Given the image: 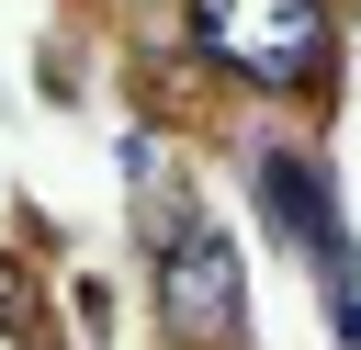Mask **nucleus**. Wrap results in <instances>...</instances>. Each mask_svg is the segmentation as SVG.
<instances>
[{
    "label": "nucleus",
    "mask_w": 361,
    "mask_h": 350,
    "mask_svg": "<svg viewBox=\"0 0 361 350\" xmlns=\"http://www.w3.org/2000/svg\"><path fill=\"white\" fill-rule=\"evenodd\" d=\"M192 45L226 56L248 90H316L327 79V0H192Z\"/></svg>",
    "instance_id": "1"
},
{
    "label": "nucleus",
    "mask_w": 361,
    "mask_h": 350,
    "mask_svg": "<svg viewBox=\"0 0 361 350\" xmlns=\"http://www.w3.org/2000/svg\"><path fill=\"white\" fill-rule=\"evenodd\" d=\"M158 305H169V327L180 339H203V350H226L237 339V305H248V271H237V248L226 237H180V248H158Z\"/></svg>",
    "instance_id": "2"
},
{
    "label": "nucleus",
    "mask_w": 361,
    "mask_h": 350,
    "mask_svg": "<svg viewBox=\"0 0 361 350\" xmlns=\"http://www.w3.org/2000/svg\"><path fill=\"white\" fill-rule=\"evenodd\" d=\"M259 215H271L282 237H305L316 260H338V226H327V192H316L305 158H271V169H259Z\"/></svg>",
    "instance_id": "3"
},
{
    "label": "nucleus",
    "mask_w": 361,
    "mask_h": 350,
    "mask_svg": "<svg viewBox=\"0 0 361 350\" xmlns=\"http://www.w3.org/2000/svg\"><path fill=\"white\" fill-rule=\"evenodd\" d=\"M0 316H23V271L11 260H0Z\"/></svg>",
    "instance_id": "4"
}]
</instances>
